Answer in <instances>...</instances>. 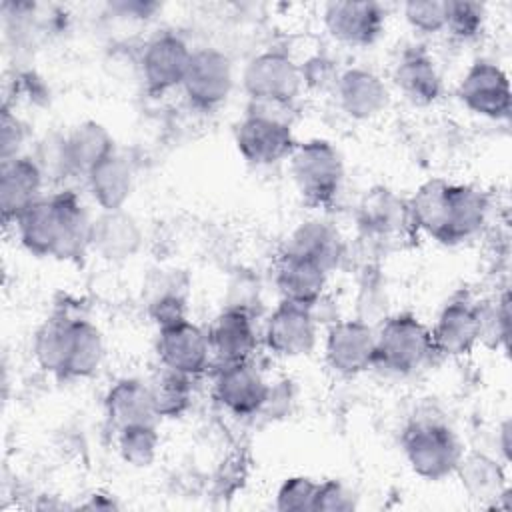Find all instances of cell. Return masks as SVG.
<instances>
[{"mask_svg": "<svg viewBox=\"0 0 512 512\" xmlns=\"http://www.w3.org/2000/svg\"><path fill=\"white\" fill-rule=\"evenodd\" d=\"M156 354L164 368L186 374L190 378L202 374L212 358L208 332L188 318L158 328Z\"/></svg>", "mask_w": 512, "mask_h": 512, "instance_id": "9", "label": "cell"}, {"mask_svg": "<svg viewBox=\"0 0 512 512\" xmlns=\"http://www.w3.org/2000/svg\"><path fill=\"white\" fill-rule=\"evenodd\" d=\"M384 24L386 12L378 2L338 0L324 6V26L328 34L348 46L374 44Z\"/></svg>", "mask_w": 512, "mask_h": 512, "instance_id": "12", "label": "cell"}, {"mask_svg": "<svg viewBox=\"0 0 512 512\" xmlns=\"http://www.w3.org/2000/svg\"><path fill=\"white\" fill-rule=\"evenodd\" d=\"M82 506H84V508H96V510H110V508H116L114 500H110L106 494H100V492L92 494V496H90V502H86V504H82Z\"/></svg>", "mask_w": 512, "mask_h": 512, "instance_id": "40", "label": "cell"}, {"mask_svg": "<svg viewBox=\"0 0 512 512\" xmlns=\"http://www.w3.org/2000/svg\"><path fill=\"white\" fill-rule=\"evenodd\" d=\"M458 96L464 106L480 116L502 120L510 116L508 74L494 62H474L460 80Z\"/></svg>", "mask_w": 512, "mask_h": 512, "instance_id": "11", "label": "cell"}, {"mask_svg": "<svg viewBox=\"0 0 512 512\" xmlns=\"http://www.w3.org/2000/svg\"><path fill=\"white\" fill-rule=\"evenodd\" d=\"M316 488L318 482L308 476H290L276 492V508L280 512H314Z\"/></svg>", "mask_w": 512, "mask_h": 512, "instance_id": "35", "label": "cell"}, {"mask_svg": "<svg viewBox=\"0 0 512 512\" xmlns=\"http://www.w3.org/2000/svg\"><path fill=\"white\" fill-rule=\"evenodd\" d=\"M148 384L158 418H178L192 404V378L170 368H160Z\"/></svg>", "mask_w": 512, "mask_h": 512, "instance_id": "30", "label": "cell"}, {"mask_svg": "<svg viewBox=\"0 0 512 512\" xmlns=\"http://www.w3.org/2000/svg\"><path fill=\"white\" fill-rule=\"evenodd\" d=\"M86 184L100 210H120L132 194V166L124 156L112 152L86 174Z\"/></svg>", "mask_w": 512, "mask_h": 512, "instance_id": "26", "label": "cell"}, {"mask_svg": "<svg viewBox=\"0 0 512 512\" xmlns=\"http://www.w3.org/2000/svg\"><path fill=\"white\" fill-rule=\"evenodd\" d=\"M328 272L316 262L282 252L274 268V284L286 302L312 308L322 300Z\"/></svg>", "mask_w": 512, "mask_h": 512, "instance_id": "23", "label": "cell"}, {"mask_svg": "<svg viewBox=\"0 0 512 512\" xmlns=\"http://www.w3.org/2000/svg\"><path fill=\"white\" fill-rule=\"evenodd\" d=\"M408 206L416 230L442 244L470 240L482 230L488 216V198L482 190L442 178L424 182Z\"/></svg>", "mask_w": 512, "mask_h": 512, "instance_id": "1", "label": "cell"}, {"mask_svg": "<svg viewBox=\"0 0 512 512\" xmlns=\"http://www.w3.org/2000/svg\"><path fill=\"white\" fill-rule=\"evenodd\" d=\"M394 84L414 106H428L442 94V78L424 50H408L394 68Z\"/></svg>", "mask_w": 512, "mask_h": 512, "instance_id": "24", "label": "cell"}, {"mask_svg": "<svg viewBox=\"0 0 512 512\" xmlns=\"http://www.w3.org/2000/svg\"><path fill=\"white\" fill-rule=\"evenodd\" d=\"M24 140V128L20 120L10 112L8 106L2 110V122H0V144H2V160L20 156L18 150Z\"/></svg>", "mask_w": 512, "mask_h": 512, "instance_id": "39", "label": "cell"}, {"mask_svg": "<svg viewBox=\"0 0 512 512\" xmlns=\"http://www.w3.org/2000/svg\"><path fill=\"white\" fill-rule=\"evenodd\" d=\"M14 226L26 250L36 256L60 258L64 244V204L60 192L36 202Z\"/></svg>", "mask_w": 512, "mask_h": 512, "instance_id": "15", "label": "cell"}, {"mask_svg": "<svg viewBox=\"0 0 512 512\" xmlns=\"http://www.w3.org/2000/svg\"><path fill=\"white\" fill-rule=\"evenodd\" d=\"M296 144L290 124L268 112H250L236 128L238 152L256 166L286 160Z\"/></svg>", "mask_w": 512, "mask_h": 512, "instance_id": "6", "label": "cell"}, {"mask_svg": "<svg viewBox=\"0 0 512 512\" xmlns=\"http://www.w3.org/2000/svg\"><path fill=\"white\" fill-rule=\"evenodd\" d=\"M498 442H500L504 458L508 460L510 458V420L502 422V426H500V440Z\"/></svg>", "mask_w": 512, "mask_h": 512, "instance_id": "41", "label": "cell"}, {"mask_svg": "<svg viewBox=\"0 0 512 512\" xmlns=\"http://www.w3.org/2000/svg\"><path fill=\"white\" fill-rule=\"evenodd\" d=\"M328 366L342 376H356L376 364V332L364 320H340L324 342Z\"/></svg>", "mask_w": 512, "mask_h": 512, "instance_id": "8", "label": "cell"}, {"mask_svg": "<svg viewBox=\"0 0 512 512\" xmlns=\"http://www.w3.org/2000/svg\"><path fill=\"white\" fill-rule=\"evenodd\" d=\"M290 174L300 196L312 206H330L344 180L340 152L328 140L298 142L288 156Z\"/></svg>", "mask_w": 512, "mask_h": 512, "instance_id": "2", "label": "cell"}, {"mask_svg": "<svg viewBox=\"0 0 512 512\" xmlns=\"http://www.w3.org/2000/svg\"><path fill=\"white\" fill-rule=\"evenodd\" d=\"M334 90L340 108L354 120L376 118L390 102L386 84L366 68L344 70L338 76Z\"/></svg>", "mask_w": 512, "mask_h": 512, "instance_id": "20", "label": "cell"}, {"mask_svg": "<svg viewBox=\"0 0 512 512\" xmlns=\"http://www.w3.org/2000/svg\"><path fill=\"white\" fill-rule=\"evenodd\" d=\"M212 388L216 400L236 416L262 412L270 394L268 382L252 360L222 364L214 376Z\"/></svg>", "mask_w": 512, "mask_h": 512, "instance_id": "10", "label": "cell"}, {"mask_svg": "<svg viewBox=\"0 0 512 512\" xmlns=\"http://www.w3.org/2000/svg\"><path fill=\"white\" fill-rule=\"evenodd\" d=\"M190 58L192 50L178 34L162 32L154 36L144 46L140 58V70L146 88L152 94H164L182 86Z\"/></svg>", "mask_w": 512, "mask_h": 512, "instance_id": "13", "label": "cell"}, {"mask_svg": "<svg viewBox=\"0 0 512 512\" xmlns=\"http://www.w3.org/2000/svg\"><path fill=\"white\" fill-rule=\"evenodd\" d=\"M454 474H458L466 494L478 502L496 506L508 492L502 466L484 452H464Z\"/></svg>", "mask_w": 512, "mask_h": 512, "instance_id": "27", "label": "cell"}, {"mask_svg": "<svg viewBox=\"0 0 512 512\" xmlns=\"http://www.w3.org/2000/svg\"><path fill=\"white\" fill-rule=\"evenodd\" d=\"M484 24V6L468 0L446 2V28L458 40H470L480 34Z\"/></svg>", "mask_w": 512, "mask_h": 512, "instance_id": "34", "label": "cell"}, {"mask_svg": "<svg viewBox=\"0 0 512 512\" xmlns=\"http://www.w3.org/2000/svg\"><path fill=\"white\" fill-rule=\"evenodd\" d=\"M142 246V228L132 214L120 210H100L90 226V248L102 258L120 262L132 258Z\"/></svg>", "mask_w": 512, "mask_h": 512, "instance_id": "19", "label": "cell"}, {"mask_svg": "<svg viewBox=\"0 0 512 512\" xmlns=\"http://www.w3.org/2000/svg\"><path fill=\"white\" fill-rule=\"evenodd\" d=\"M284 252L308 258L330 272L342 258V242L330 224L322 220H308L288 236Z\"/></svg>", "mask_w": 512, "mask_h": 512, "instance_id": "28", "label": "cell"}, {"mask_svg": "<svg viewBox=\"0 0 512 512\" xmlns=\"http://www.w3.org/2000/svg\"><path fill=\"white\" fill-rule=\"evenodd\" d=\"M62 150V168L66 174H86L108 158L114 150L112 134L94 120L80 122L60 140Z\"/></svg>", "mask_w": 512, "mask_h": 512, "instance_id": "22", "label": "cell"}, {"mask_svg": "<svg viewBox=\"0 0 512 512\" xmlns=\"http://www.w3.org/2000/svg\"><path fill=\"white\" fill-rule=\"evenodd\" d=\"M104 360L102 332L86 318H72L62 378H90Z\"/></svg>", "mask_w": 512, "mask_h": 512, "instance_id": "29", "label": "cell"}, {"mask_svg": "<svg viewBox=\"0 0 512 512\" xmlns=\"http://www.w3.org/2000/svg\"><path fill=\"white\" fill-rule=\"evenodd\" d=\"M104 408L116 430L136 424H154L158 420L148 384L136 378H122L110 386L104 398Z\"/></svg>", "mask_w": 512, "mask_h": 512, "instance_id": "25", "label": "cell"}, {"mask_svg": "<svg viewBox=\"0 0 512 512\" xmlns=\"http://www.w3.org/2000/svg\"><path fill=\"white\" fill-rule=\"evenodd\" d=\"M358 222L366 236L386 242L408 234V230H416L408 200H400L384 188L366 194L360 204Z\"/></svg>", "mask_w": 512, "mask_h": 512, "instance_id": "21", "label": "cell"}, {"mask_svg": "<svg viewBox=\"0 0 512 512\" xmlns=\"http://www.w3.org/2000/svg\"><path fill=\"white\" fill-rule=\"evenodd\" d=\"M434 352L450 358L466 356L480 342L478 302L456 298L448 302L430 328Z\"/></svg>", "mask_w": 512, "mask_h": 512, "instance_id": "17", "label": "cell"}, {"mask_svg": "<svg viewBox=\"0 0 512 512\" xmlns=\"http://www.w3.org/2000/svg\"><path fill=\"white\" fill-rule=\"evenodd\" d=\"M208 342L212 356L222 364L252 360L258 338L254 320L248 310L228 306L208 328Z\"/></svg>", "mask_w": 512, "mask_h": 512, "instance_id": "18", "label": "cell"}, {"mask_svg": "<svg viewBox=\"0 0 512 512\" xmlns=\"http://www.w3.org/2000/svg\"><path fill=\"white\" fill-rule=\"evenodd\" d=\"M356 508V496L338 480L318 482L314 512H348Z\"/></svg>", "mask_w": 512, "mask_h": 512, "instance_id": "37", "label": "cell"}, {"mask_svg": "<svg viewBox=\"0 0 512 512\" xmlns=\"http://www.w3.org/2000/svg\"><path fill=\"white\" fill-rule=\"evenodd\" d=\"M150 316L158 328L186 320V300L178 292H164L150 304Z\"/></svg>", "mask_w": 512, "mask_h": 512, "instance_id": "38", "label": "cell"}, {"mask_svg": "<svg viewBox=\"0 0 512 512\" xmlns=\"http://www.w3.org/2000/svg\"><path fill=\"white\" fill-rule=\"evenodd\" d=\"M402 446L410 468L426 480L454 474L464 448L458 436L440 422H416L406 428Z\"/></svg>", "mask_w": 512, "mask_h": 512, "instance_id": "4", "label": "cell"}, {"mask_svg": "<svg viewBox=\"0 0 512 512\" xmlns=\"http://www.w3.org/2000/svg\"><path fill=\"white\" fill-rule=\"evenodd\" d=\"M160 436L154 424H136L118 430V452L130 466L144 468L156 460Z\"/></svg>", "mask_w": 512, "mask_h": 512, "instance_id": "32", "label": "cell"}, {"mask_svg": "<svg viewBox=\"0 0 512 512\" xmlns=\"http://www.w3.org/2000/svg\"><path fill=\"white\" fill-rule=\"evenodd\" d=\"M406 22L422 34H438L446 28V2L410 0L404 4Z\"/></svg>", "mask_w": 512, "mask_h": 512, "instance_id": "36", "label": "cell"}, {"mask_svg": "<svg viewBox=\"0 0 512 512\" xmlns=\"http://www.w3.org/2000/svg\"><path fill=\"white\" fill-rule=\"evenodd\" d=\"M44 170L30 156L2 160L0 168V208L4 222H16L28 208L40 202Z\"/></svg>", "mask_w": 512, "mask_h": 512, "instance_id": "16", "label": "cell"}, {"mask_svg": "<svg viewBox=\"0 0 512 512\" xmlns=\"http://www.w3.org/2000/svg\"><path fill=\"white\" fill-rule=\"evenodd\" d=\"M72 316L56 314L50 316L34 334V358L38 366L50 374L62 376Z\"/></svg>", "mask_w": 512, "mask_h": 512, "instance_id": "31", "label": "cell"}, {"mask_svg": "<svg viewBox=\"0 0 512 512\" xmlns=\"http://www.w3.org/2000/svg\"><path fill=\"white\" fill-rule=\"evenodd\" d=\"M234 86L230 58L218 48L192 50V58L182 80L188 102L202 110H212L228 100Z\"/></svg>", "mask_w": 512, "mask_h": 512, "instance_id": "7", "label": "cell"}, {"mask_svg": "<svg viewBox=\"0 0 512 512\" xmlns=\"http://www.w3.org/2000/svg\"><path fill=\"white\" fill-rule=\"evenodd\" d=\"M316 322L308 306L282 300L266 320L264 342L278 356H304L316 344Z\"/></svg>", "mask_w": 512, "mask_h": 512, "instance_id": "14", "label": "cell"}, {"mask_svg": "<svg viewBox=\"0 0 512 512\" xmlns=\"http://www.w3.org/2000/svg\"><path fill=\"white\" fill-rule=\"evenodd\" d=\"M480 314V342L496 348L498 344H508L510 334V298L504 292L498 300L478 302Z\"/></svg>", "mask_w": 512, "mask_h": 512, "instance_id": "33", "label": "cell"}, {"mask_svg": "<svg viewBox=\"0 0 512 512\" xmlns=\"http://www.w3.org/2000/svg\"><path fill=\"white\" fill-rule=\"evenodd\" d=\"M436 354L430 328L410 312L394 314L376 332V364L394 374H410Z\"/></svg>", "mask_w": 512, "mask_h": 512, "instance_id": "3", "label": "cell"}, {"mask_svg": "<svg viewBox=\"0 0 512 512\" xmlns=\"http://www.w3.org/2000/svg\"><path fill=\"white\" fill-rule=\"evenodd\" d=\"M242 86L256 106H288L302 92L304 80L300 64L284 52L268 50L246 64Z\"/></svg>", "mask_w": 512, "mask_h": 512, "instance_id": "5", "label": "cell"}]
</instances>
